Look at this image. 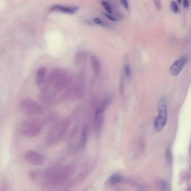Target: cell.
Segmentation results:
<instances>
[{
  "instance_id": "cell-1",
  "label": "cell",
  "mask_w": 191,
  "mask_h": 191,
  "mask_svg": "<svg viewBox=\"0 0 191 191\" xmlns=\"http://www.w3.org/2000/svg\"><path fill=\"white\" fill-rule=\"evenodd\" d=\"M73 171V166L71 165L52 166L47 169L44 175V185L49 187L63 185L70 177Z\"/></svg>"
},
{
  "instance_id": "cell-2",
  "label": "cell",
  "mask_w": 191,
  "mask_h": 191,
  "mask_svg": "<svg viewBox=\"0 0 191 191\" xmlns=\"http://www.w3.org/2000/svg\"><path fill=\"white\" fill-rule=\"evenodd\" d=\"M71 78L66 71L57 70L52 71L46 79V86L53 87V94L62 92L70 84Z\"/></svg>"
},
{
  "instance_id": "cell-3",
  "label": "cell",
  "mask_w": 191,
  "mask_h": 191,
  "mask_svg": "<svg viewBox=\"0 0 191 191\" xmlns=\"http://www.w3.org/2000/svg\"><path fill=\"white\" fill-rule=\"evenodd\" d=\"M21 111L24 114L35 116L42 114V108L38 103L31 98H24L19 105Z\"/></svg>"
},
{
  "instance_id": "cell-4",
  "label": "cell",
  "mask_w": 191,
  "mask_h": 191,
  "mask_svg": "<svg viewBox=\"0 0 191 191\" xmlns=\"http://www.w3.org/2000/svg\"><path fill=\"white\" fill-rule=\"evenodd\" d=\"M70 125V120L69 119H64L57 124L51 129L48 136V142L53 144L60 139L67 132Z\"/></svg>"
},
{
  "instance_id": "cell-5",
  "label": "cell",
  "mask_w": 191,
  "mask_h": 191,
  "mask_svg": "<svg viewBox=\"0 0 191 191\" xmlns=\"http://www.w3.org/2000/svg\"><path fill=\"white\" fill-rule=\"evenodd\" d=\"M19 131L22 135L34 137L39 135L42 131L41 125L35 121L25 120L21 122L19 127Z\"/></svg>"
},
{
  "instance_id": "cell-6",
  "label": "cell",
  "mask_w": 191,
  "mask_h": 191,
  "mask_svg": "<svg viewBox=\"0 0 191 191\" xmlns=\"http://www.w3.org/2000/svg\"><path fill=\"white\" fill-rule=\"evenodd\" d=\"M24 158L28 163L32 165L40 166L44 163V156L38 152L28 150L24 154Z\"/></svg>"
},
{
  "instance_id": "cell-7",
  "label": "cell",
  "mask_w": 191,
  "mask_h": 191,
  "mask_svg": "<svg viewBox=\"0 0 191 191\" xmlns=\"http://www.w3.org/2000/svg\"><path fill=\"white\" fill-rule=\"evenodd\" d=\"M109 101V99H107L103 101L96 110L95 117V126L96 131H99L102 126L105 111Z\"/></svg>"
},
{
  "instance_id": "cell-8",
  "label": "cell",
  "mask_w": 191,
  "mask_h": 191,
  "mask_svg": "<svg viewBox=\"0 0 191 191\" xmlns=\"http://www.w3.org/2000/svg\"><path fill=\"white\" fill-rule=\"evenodd\" d=\"M187 61L186 56H183L173 63L170 68V73L173 76H176L179 74L185 66Z\"/></svg>"
},
{
  "instance_id": "cell-9",
  "label": "cell",
  "mask_w": 191,
  "mask_h": 191,
  "mask_svg": "<svg viewBox=\"0 0 191 191\" xmlns=\"http://www.w3.org/2000/svg\"><path fill=\"white\" fill-rule=\"evenodd\" d=\"M79 9V7L78 6L55 5L50 7V10L51 11H59L65 13L73 14L78 11Z\"/></svg>"
},
{
  "instance_id": "cell-10",
  "label": "cell",
  "mask_w": 191,
  "mask_h": 191,
  "mask_svg": "<svg viewBox=\"0 0 191 191\" xmlns=\"http://www.w3.org/2000/svg\"><path fill=\"white\" fill-rule=\"evenodd\" d=\"M46 69L45 67L38 68L36 73V81L37 85L38 87H41L44 82Z\"/></svg>"
},
{
  "instance_id": "cell-11",
  "label": "cell",
  "mask_w": 191,
  "mask_h": 191,
  "mask_svg": "<svg viewBox=\"0 0 191 191\" xmlns=\"http://www.w3.org/2000/svg\"><path fill=\"white\" fill-rule=\"evenodd\" d=\"M166 122V118L158 115L154 122V127L156 132H159L162 130Z\"/></svg>"
},
{
  "instance_id": "cell-12",
  "label": "cell",
  "mask_w": 191,
  "mask_h": 191,
  "mask_svg": "<svg viewBox=\"0 0 191 191\" xmlns=\"http://www.w3.org/2000/svg\"><path fill=\"white\" fill-rule=\"evenodd\" d=\"M159 115L167 118V103L165 97H162L159 101L158 105Z\"/></svg>"
},
{
  "instance_id": "cell-13",
  "label": "cell",
  "mask_w": 191,
  "mask_h": 191,
  "mask_svg": "<svg viewBox=\"0 0 191 191\" xmlns=\"http://www.w3.org/2000/svg\"><path fill=\"white\" fill-rule=\"evenodd\" d=\"M90 61L94 74L99 75L101 71V64L99 59L95 56H91Z\"/></svg>"
},
{
  "instance_id": "cell-14",
  "label": "cell",
  "mask_w": 191,
  "mask_h": 191,
  "mask_svg": "<svg viewBox=\"0 0 191 191\" xmlns=\"http://www.w3.org/2000/svg\"><path fill=\"white\" fill-rule=\"evenodd\" d=\"M88 129L87 125H85L82 128L81 134L80 144L82 147L85 146L86 143Z\"/></svg>"
},
{
  "instance_id": "cell-15",
  "label": "cell",
  "mask_w": 191,
  "mask_h": 191,
  "mask_svg": "<svg viewBox=\"0 0 191 191\" xmlns=\"http://www.w3.org/2000/svg\"><path fill=\"white\" fill-rule=\"evenodd\" d=\"M121 177L118 173H115L110 177L109 181L111 185H115L119 183L121 180Z\"/></svg>"
},
{
  "instance_id": "cell-16",
  "label": "cell",
  "mask_w": 191,
  "mask_h": 191,
  "mask_svg": "<svg viewBox=\"0 0 191 191\" xmlns=\"http://www.w3.org/2000/svg\"><path fill=\"white\" fill-rule=\"evenodd\" d=\"M124 72L126 78L128 79L131 78L132 71H131L130 66L128 62H126L124 63Z\"/></svg>"
},
{
  "instance_id": "cell-17",
  "label": "cell",
  "mask_w": 191,
  "mask_h": 191,
  "mask_svg": "<svg viewBox=\"0 0 191 191\" xmlns=\"http://www.w3.org/2000/svg\"><path fill=\"white\" fill-rule=\"evenodd\" d=\"M101 5L104 8L105 10L107 11L109 13H112V10L111 6H110L109 3L108 2L105 1H103L101 2Z\"/></svg>"
},
{
  "instance_id": "cell-18",
  "label": "cell",
  "mask_w": 191,
  "mask_h": 191,
  "mask_svg": "<svg viewBox=\"0 0 191 191\" xmlns=\"http://www.w3.org/2000/svg\"><path fill=\"white\" fill-rule=\"evenodd\" d=\"M94 22L97 25L102 26L103 27H109V26L108 24L103 22L101 19L96 18L94 19Z\"/></svg>"
},
{
  "instance_id": "cell-19",
  "label": "cell",
  "mask_w": 191,
  "mask_h": 191,
  "mask_svg": "<svg viewBox=\"0 0 191 191\" xmlns=\"http://www.w3.org/2000/svg\"><path fill=\"white\" fill-rule=\"evenodd\" d=\"M170 7L174 13H177L178 10V6L177 4L175 1H173L171 3Z\"/></svg>"
},
{
  "instance_id": "cell-20",
  "label": "cell",
  "mask_w": 191,
  "mask_h": 191,
  "mask_svg": "<svg viewBox=\"0 0 191 191\" xmlns=\"http://www.w3.org/2000/svg\"><path fill=\"white\" fill-rule=\"evenodd\" d=\"M103 14L105 16L106 18H107L109 20L112 21L113 22H116L117 21V19L116 18L114 17L113 16L109 14L106 13H103Z\"/></svg>"
},
{
  "instance_id": "cell-21",
  "label": "cell",
  "mask_w": 191,
  "mask_h": 191,
  "mask_svg": "<svg viewBox=\"0 0 191 191\" xmlns=\"http://www.w3.org/2000/svg\"><path fill=\"white\" fill-rule=\"evenodd\" d=\"M121 4L124 8L125 9L128 10H129V5L128 2L127 1H126V0H122V1H121Z\"/></svg>"
},
{
  "instance_id": "cell-22",
  "label": "cell",
  "mask_w": 191,
  "mask_h": 191,
  "mask_svg": "<svg viewBox=\"0 0 191 191\" xmlns=\"http://www.w3.org/2000/svg\"><path fill=\"white\" fill-rule=\"evenodd\" d=\"M154 3L156 6V8L157 10H160L161 8V5L160 1H154Z\"/></svg>"
},
{
  "instance_id": "cell-23",
  "label": "cell",
  "mask_w": 191,
  "mask_h": 191,
  "mask_svg": "<svg viewBox=\"0 0 191 191\" xmlns=\"http://www.w3.org/2000/svg\"><path fill=\"white\" fill-rule=\"evenodd\" d=\"M183 6L187 8L189 5V1L187 0H185L183 1Z\"/></svg>"
},
{
  "instance_id": "cell-24",
  "label": "cell",
  "mask_w": 191,
  "mask_h": 191,
  "mask_svg": "<svg viewBox=\"0 0 191 191\" xmlns=\"http://www.w3.org/2000/svg\"></svg>"
}]
</instances>
